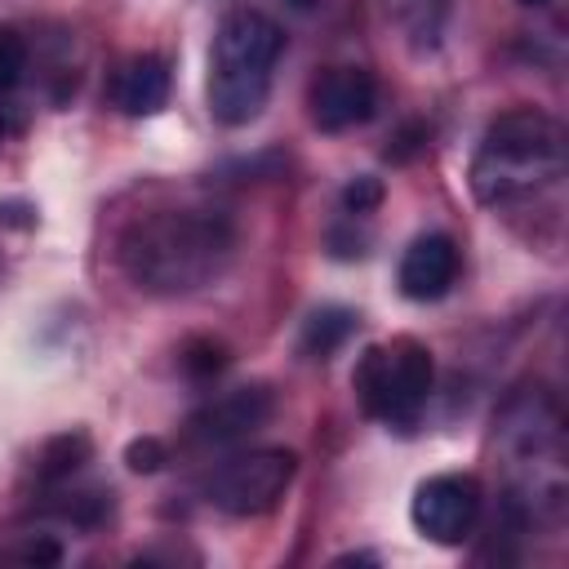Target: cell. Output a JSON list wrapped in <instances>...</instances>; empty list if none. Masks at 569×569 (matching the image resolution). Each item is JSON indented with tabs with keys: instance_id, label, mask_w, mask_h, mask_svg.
<instances>
[{
	"instance_id": "ba28073f",
	"label": "cell",
	"mask_w": 569,
	"mask_h": 569,
	"mask_svg": "<svg viewBox=\"0 0 569 569\" xmlns=\"http://www.w3.org/2000/svg\"><path fill=\"white\" fill-rule=\"evenodd\" d=\"M267 418H271V391L236 387V391L209 400L187 427H191V440H200V445H236V440L253 436Z\"/></svg>"
},
{
	"instance_id": "4fadbf2b",
	"label": "cell",
	"mask_w": 569,
	"mask_h": 569,
	"mask_svg": "<svg viewBox=\"0 0 569 569\" xmlns=\"http://www.w3.org/2000/svg\"><path fill=\"white\" fill-rule=\"evenodd\" d=\"M84 458H89V440H84V436H58V440L44 445L40 480H67Z\"/></svg>"
},
{
	"instance_id": "2e32d148",
	"label": "cell",
	"mask_w": 569,
	"mask_h": 569,
	"mask_svg": "<svg viewBox=\"0 0 569 569\" xmlns=\"http://www.w3.org/2000/svg\"><path fill=\"white\" fill-rule=\"evenodd\" d=\"M124 462H129V471H142V476H151V471H160V467L169 462V453H164V445H160L156 436H142V440H129V449H124Z\"/></svg>"
},
{
	"instance_id": "9a60e30c",
	"label": "cell",
	"mask_w": 569,
	"mask_h": 569,
	"mask_svg": "<svg viewBox=\"0 0 569 569\" xmlns=\"http://www.w3.org/2000/svg\"><path fill=\"white\" fill-rule=\"evenodd\" d=\"M62 560V547L53 538H27L9 551H0V565H58Z\"/></svg>"
},
{
	"instance_id": "ac0fdd59",
	"label": "cell",
	"mask_w": 569,
	"mask_h": 569,
	"mask_svg": "<svg viewBox=\"0 0 569 569\" xmlns=\"http://www.w3.org/2000/svg\"><path fill=\"white\" fill-rule=\"evenodd\" d=\"M227 360H222V351L213 347V342H196L191 351H187V373H196V378H209V373H218Z\"/></svg>"
},
{
	"instance_id": "8992f818",
	"label": "cell",
	"mask_w": 569,
	"mask_h": 569,
	"mask_svg": "<svg viewBox=\"0 0 569 569\" xmlns=\"http://www.w3.org/2000/svg\"><path fill=\"white\" fill-rule=\"evenodd\" d=\"M480 485L471 476H431L413 489V502H409V520L413 529L427 538V542H440V547H458L476 520H480Z\"/></svg>"
},
{
	"instance_id": "9c48e42d",
	"label": "cell",
	"mask_w": 569,
	"mask_h": 569,
	"mask_svg": "<svg viewBox=\"0 0 569 569\" xmlns=\"http://www.w3.org/2000/svg\"><path fill=\"white\" fill-rule=\"evenodd\" d=\"M396 280H400V293L413 298V302H436V298H445V293L453 289V280H458V249H453V240L440 236V231L418 236V240L405 249Z\"/></svg>"
},
{
	"instance_id": "ffe728a7",
	"label": "cell",
	"mask_w": 569,
	"mask_h": 569,
	"mask_svg": "<svg viewBox=\"0 0 569 569\" xmlns=\"http://www.w3.org/2000/svg\"><path fill=\"white\" fill-rule=\"evenodd\" d=\"M284 4H293V9H307V4H316V0H284Z\"/></svg>"
},
{
	"instance_id": "7c38bea8",
	"label": "cell",
	"mask_w": 569,
	"mask_h": 569,
	"mask_svg": "<svg viewBox=\"0 0 569 569\" xmlns=\"http://www.w3.org/2000/svg\"><path fill=\"white\" fill-rule=\"evenodd\" d=\"M356 333V311L347 307H316L302 325V351L311 360H329L347 338Z\"/></svg>"
},
{
	"instance_id": "6da1fadb",
	"label": "cell",
	"mask_w": 569,
	"mask_h": 569,
	"mask_svg": "<svg viewBox=\"0 0 569 569\" xmlns=\"http://www.w3.org/2000/svg\"><path fill=\"white\" fill-rule=\"evenodd\" d=\"M231 227L204 209H164L138 218L120 240L124 276L147 293H191L222 271Z\"/></svg>"
},
{
	"instance_id": "52a82bcc",
	"label": "cell",
	"mask_w": 569,
	"mask_h": 569,
	"mask_svg": "<svg viewBox=\"0 0 569 569\" xmlns=\"http://www.w3.org/2000/svg\"><path fill=\"white\" fill-rule=\"evenodd\" d=\"M307 107H311V124L325 133L356 129L378 107V80L365 67H329L311 80Z\"/></svg>"
},
{
	"instance_id": "5bb4252c",
	"label": "cell",
	"mask_w": 569,
	"mask_h": 569,
	"mask_svg": "<svg viewBox=\"0 0 569 569\" xmlns=\"http://www.w3.org/2000/svg\"><path fill=\"white\" fill-rule=\"evenodd\" d=\"M27 71V44L13 27H0V93H9Z\"/></svg>"
},
{
	"instance_id": "7a4b0ae2",
	"label": "cell",
	"mask_w": 569,
	"mask_h": 569,
	"mask_svg": "<svg viewBox=\"0 0 569 569\" xmlns=\"http://www.w3.org/2000/svg\"><path fill=\"white\" fill-rule=\"evenodd\" d=\"M565 169L560 124L533 107L498 116L471 160V191L480 204H511L551 187Z\"/></svg>"
},
{
	"instance_id": "5b68a950",
	"label": "cell",
	"mask_w": 569,
	"mask_h": 569,
	"mask_svg": "<svg viewBox=\"0 0 569 569\" xmlns=\"http://www.w3.org/2000/svg\"><path fill=\"white\" fill-rule=\"evenodd\" d=\"M293 471H298V458L289 449H249L227 458L209 476L204 493L227 516H262L284 498Z\"/></svg>"
},
{
	"instance_id": "8fae6325",
	"label": "cell",
	"mask_w": 569,
	"mask_h": 569,
	"mask_svg": "<svg viewBox=\"0 0 569 569\" xmlns=\"http://www.w3.org/2000/svg\"><path fill=\"white\" fill-rule=\"evenodd\" d=\"M391 22L405 31V40L413 49H436L445 18H449V0H382Z\"/></svg>"
},
{
	"instance_id": "d6986e66",
	"label": "cell",
	"mask_w": 569,
	"mask_h": 569,
	"mask_svg": "<svg viewBox=\"0 0 569 569\" xmlns=\"http://www.w3.org/2000/svg\"><path fill=\"white\" fill-rule=\"evenodd\" d=\"M525 9H542V4H551V0H520Z\"/></svg>"
},
{
	"instance_id": "e0dca14e",
	"label": "cell",
	"mask_w": 569,
	"mask_h": 569,
	"mask_svg": "<svg viewBox=\"0 0 569 569\" xmlns=\"http://www.w3.org/2000/svg\"><path fill=\"white\" fill-rule=\"evenodd\" d=\"M378 200H382V182H378V178H356V182H347V191H342L347 213H369Z\"/></svg>"
},
{
	"instance_id": "3957f363",
	"label": "cell",
	"mask_w": 569,
	"mask_h": 569,
	"mask_svg": "<svg viewBox=\"0 0 569 569\" xmlns=\"http://www.w3.org/2000/svg\"><path fill=\"white\" fill-rule=\"evenodd\" d=\"M284 49V31L258 9H231L213 31L209 53V111L218 124L240 129L258 120L271 93V67Z\"/></svg>"
},
{
	"instance_id": "277c9868",
	"label": "cell",
	"mask_w": 569,
	"mask_h": 569,
	"mask_svg": "<svg viewBox=\"0 0 569 569\" xmlns=\"http://www.w3.org/2000/svg\"><path fill=\"white\" fill-rule=\"evenodd\" d=\"M351 387L369 418L409 431L431 396V351L418 338H391L360 356Z\"/></svg>"
},
{
	"instance_id": "30bf717a",
	"label": "cell",
	"mask_w": 569,
	"mask_h": 569,
	"mask_svg": "<svg viewBox=\"0 0 569 569\" xmlns=\"http://www.w3.org/2000/svg\"><path fill=\"white\" fill-rule=\"evenodd\" d=\"M111 107L124 116H156L169 102V67L156 53H138L129 58L116 76H111Z\"/></svg>"
}]
</instances>
